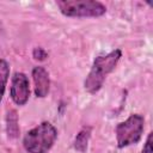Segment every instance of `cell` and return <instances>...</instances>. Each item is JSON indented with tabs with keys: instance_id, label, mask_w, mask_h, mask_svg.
<instances>
[{
	"instance_id": "3",
	"label": "cell",
	"mask_w": 153,
	"mask_h": 153,
	"mask_svg": "<svg viewBox=\"0 0 153 153\" xmlns=\"http://www.w3.org/2000/svg\"><path fill=\"white\" fill-rule=\"evenodd\" d=\"M56 4L66 17H100L106 12V7L96 0H60Z\"/></svg>"
},
{
	"instance_id": "8",
	"label": "cell",
	"mask_w": 153,
	"mask_h": 153,
	"mask_svg": "<svg viewBox=\"0 0 153 153\" xmlns=\"http://www.w3.org/2000/svg\"><path fill=\"white\" fill-rule=\"evenodd\" d=\"M91 136V128L90 127H85L82 128L75 136L74 139V148L79 152H85L87 148V143Z\"/></svg>"
},
{
	"instance_id": "7",
	"label": "cell",
	"mask_w": 153,
	"mask_h": 153,
	"mask_svg": "<svg viewBox=\"0 0 153 153\" xmlns=\"http://www.w3.org/2000/svg\"><path fill=\"white\" fill-rule=\"evenodd\" d=\"M6 128H7V135L11 139H14L19 134V126H18V116L16 110H10L6 116Z\"/></svg>"
},
{
	"instance_id": "2",
	"label": "cell",
	"mask_w": 153,
	"mask_h": 153,
	"mask_svg": "<svg viewBox=\"0 0 153 153\" xmlns=\"http://www.w3.org/2000/svg\"><path fill=\"white\" fill-rule=\"evenodd\" d=\"M57 137L56 128L49 122H42L26 133L23 146L29 153H47Z\"/></svg>"
},
{
	"instance_id": "11",
	"label": "cell",
	"mask_w": 153,
	"mask_h": 153,
	"mask_svg": "<svg viewBox=\"0 0 153 153\" xmlns=\"http://www.w3.org/2000/svg\"><path fill=\"white\" fill-rule=\"evenodd\" d=\"M152 137H153V133L151 131L147 136V140L145 142V146L141 151V153H153V142H152Z\"/></svg>"
},
{
	"instance_id": "5",
	"label": "cell",
	"mask_w": 153,
	"mask_h": 153,
	"mask_svg": "<svg viewBox=\"0 0 153 153\" xmlns=\"http://www.w3.org/2000/svg\"><path fill=\"white\" fill-rule=\"evenodd\" d=\"M10 94H11L12 100L17 105L26 104L29 96H30V88H29V79L24 73H22V72L14 73L13 78H12Z\"/></svg>"
},
{
	"instance_id": "9",
	"label": "cell",
	"mask_w": 153,
	"mask_h": 153,
	"mask_svg": "<svg viewBox=\"0 0 153 153\" xmlns=\"http://www.w3.org/2000/svg\"><path fill=\"white\" fill-rule=\"evenodd\" d=\"M8 75H10L8 63L6 62V60L0 59V102H1L4 92H5V87H6V82H7Z\"/></svg>"
},
{
	"instance_id": "4",
	"label": "cell",
	"mask_w": 153,
	"mask_h": 153,
	"mask_svg": "<svg viewBox=\"0 0 153 153\" xmlns=\"http://www.w3.org/2000/svg\"><path fill=\"white\" fill-rule=\"evenodd\" d=\"M143 117L139 114L130 115L124 122H121L116 127L117 147L123 148L129 145L136 143L143 131Z\"/></svg>"
},
{
	"instance_id": "6",
	"label": "cell",
	"mask_w": 153,
	"mask_h": 153,
	"mask_svg": "<svg viewBox=\"0 0 153 153\" xmlns=\"http://www.w3.org/2000/svg\"><path fill=\"white\" fill-rule=\"evenodd\" d=\"M32 78H33V82H35V93H36V96L39 97V98L45 97L49 92V86H50L49 74L45 71V68L41 67V66L33 67Z\"/></svg>"
},
{
	"instance_id": "10",
	"label": "cell",
	"mask_w": 153,
	"mask_h": 153,
	"mask_svg": "<svg viewBox=\"0 0 153 153\" xmlns=\"http://www.w3.org/2000/svg\"><path fill=\"white\" fill-rule=\"evenodd\" d=\"M32 56H33V59H36V60L43 61V60H45V59L48 57V54H47V51H45L43 48L36 47V48L33 49V51H32Z\"/></svg>"
},
{
	"instance_id": "1",
	"label": "cell",
	"mask_w": 153,
	"mask_h": 153,
	"mask_svg": "<svg viewBox=\"0 0 153 153\" xmlns=\"http://www.w3.org/2000/svg\"><path fill=\"white\" fill-rule=\"evenodd\" d=\"M121 56L122 51L120 49H115L106 55L97 56L94 59L91 71L84 81V87L88 93H97L102 88L106 75L114 71Z\"/></svg>"
}]
</instances>
